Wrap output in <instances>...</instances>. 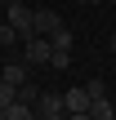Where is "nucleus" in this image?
I'll use <instances>...</instances> for the list:
<instances>
[{"label": "nucleus", "mask_w": 116, "mask_h": 120, "mask_svg": "<svg viewBox=\"0 0 116 120\" xmlns=\"http://www.w3.org/2000/svg\"><path fill=\"white\" fill-rule=\"evenodd\" d=\"M22 58H27V67H49V58H54V45H49V36H27V49H22Z\"/></svg>", "instance_id": "nucleus-1"}, {"label": "nucleus", "mask_w": 116, "mask_h": 120, "mask_svg": "<svg viewBox=\"0 0 116 120\" xmlns=\"http://www.w3.org/2000/svg\"><path fill=\"white\" fill-rule=\"evenodd\" d=\"M31 18H36V9H27V0H9L4 4V22H13L22 40L31 36Z\"/></svg>", "instance_id": "nucleus-2"}, {"label": "nucleus", "mask_w": 116, "mask_h": 120, "mask_svg": "<svg viewBox=\"0 0 116 120\" xmlns=\"http://www.w3.org/2000/svg\"><path fill=\"white\" fill-rule=\"evenodd\" d=\"M36 116H45V120L67 116V102H63V94H40V102H36Z\"/></svg>", "instance_id": "nucleus-3"}, {"label": "nucleus", "mask_w": 116, "mask_h": 120, "mask_svg": "<svg viewBox=\"0 0 116 120\" xmlns=\"http://www.w3.org/2000/svg\"><path fill=\"white\" fill-rule=\"evenodd\" d=\"M63 102H67V116H89V89H85V85H80V89H67Z\"/></svg>", "instance_id": "nucleus-4"}, {"label": "nucleus", "mask_w": 116, "mask_h": 120, "mask_svg": "<svg viewBox=\"0 0 116 120\" xmlns=\"http://www.w3.org/2000/svg\"><path fill=\"white\" fill-rule=\"evenodd\" d=\"M54 27H63L58 9H36V18H31V31H36V36H49Z\"/></svg>", "instance_id": "nucleus-5"}, {"label": "nucleus", "mask_w": 116, "mask_h": 120, "mask_svg": "<svg viewBox=\"0 0 116 120\" xmlns=\"http://www.w3.org/2000/svg\"><path fill=\"white\" fill-rule=\"evenodd\" d=\"M31 116H36V107H27V102H18V98H13L9 107H0V120H31Z\"/></svg>", "instance_id": "nucleus-6"}, {"label": "nucleus", "mask_w": 116, "mask_h": 120, "mask_svg": "<svg viewBox=\"0 0 116 120\" xmlns=\"http://www.w3.org/2000/svg\"><path fill=\"white\" fill-rule=\"evenodd\" d=\"M112 116H116L112 98H94V102H89V120H112Z\"/></svg>", "instance_id": "nucleus-7"}, {"label": "nucleus", "mask_w": 116, "mask_h": 120, "mask_svg": "<svg viewBox=\"0 0 116 120\" xmlns=\"http://www.w3.org/2000/svg\"><path fill=\"white\" fill-rule=\"evenodd\" d=\"M49 45H54V49H67V53H72V31H67V27H54V31H49Z\"/></svg>", "instance_id": "nucleus-8"}, {"label": "nucleus", "mask_w": 116, "mask_h": 120, "mask_svg": "<svg viewBox=\"0 0 116 120\" xmlns=\"http://www.w3.org/2000/svg\"><path fill=\"white\" fill-rule=\"evenodd\" d=\"M0 76L13 80V85H22V80H27V62H9V67H0Z\"/></svg>", "instance_id": "nucleus-9"}, {"label": "nucleus", "mask_w": 116, "mask_h": 120, "mask_svg": "<svg viewBox=\"0 0 116 120\" xmlns=\"http://www.w3.org/2000/svg\"><path fill=\"white\" fill-rule=\"evenodd\" d=\"M18 102H27V107H36V102H40V89L22 80V85H18Z\"/></svg>", "instance_id": "nucleus-10"}, {"label": "nucleus", "mask_w": 116, "mask_h": 120, "mask_svg": "<svg viewBox=\"0 0 116 120\" xmlns=\"http://www.w3.org/2000/svg\"><path fill=\"white\" fill-rule=\"evenodd\" d=\"M13 40H18V27L13 22H0V49H9Z\"/></svg>", "instance_id": "nucleus-11"}, {"label": "nucleus", "mask_w": 116, "mask_h": 120, "mask_svg": "<svg viewBox=\"0 0 116 120\" xmlns=\"http://www.w3.org/2000/svg\"><path fill=\"white\" fill-rule=\"evenodd\" d=\"M67 62H72V53H67V49H54V58H49V67H54V71H67Z\"/></svg>", "instance_id": "nucleus-12"}, {"label": "nucleus", "mask_w": 116, "mask_h": 120, "mask_svg": "<svg viewBox=\"0 0 116 120\" xmlns=\"http://www.w3.org/2000/svg\"><path fill=\"white\" fill-rule=\"evenodd\" d=\"M85 89H89V102H94V98H107V89H103V80H89Z\"/></svg>", "instance_id": "nucleus-13"}, {"label": "nucleus", "mask_w": 116, "mask_h": 120, "mask_svg": "<svg viewBox=\"0 0 116 120\" xmlns=\"http://www.w3.org/2000/svg\"><path fill=\"white\" fill-rule=\"evenodd\" d=\"M107 53H116V31H112V36H107Z\"/></svg>", "instance_id": "nucleus-14"}, {"label": "nucleus", "mask_w": 116, "mask_h": 120, "mask_svg": "<svg viewBox=\"0 0 116 120\" xmlns=\"http://www.w3.org/2000/svg\"><path fill=\"white\" fill-rule=\"evenodd\" d=\"M85 4H103V0H85Z\"/></svg>", "instance_id": "nucleus-15"}, {"label": "nucleus", "mask_w": 116, "mask_h": 120, "mask_svg": "<svg viewBox=\"0 0 116 120\" xmlns=\"http://www.w3.org/2000/svg\"><path fill=\"white\" fill-rule=\"evenodd\" d=\"M76 4H85V0H76Z\"/></svg>", "instance_id": "nucleus-16"}, {"label": "nucleus", "mask_w": 116, "mask_h": 120, "mask_svg": "<svg viewBox=\"0 0 116 120\" xmlns=\"http://www.w3.org/2000/svg\"><path fill=\"white\" fill-rule=\"evenodd\" d=\"M107 4H116V0H107Z\"/></svg>", "instance_id": "nucleus-17"}]
</instances>
